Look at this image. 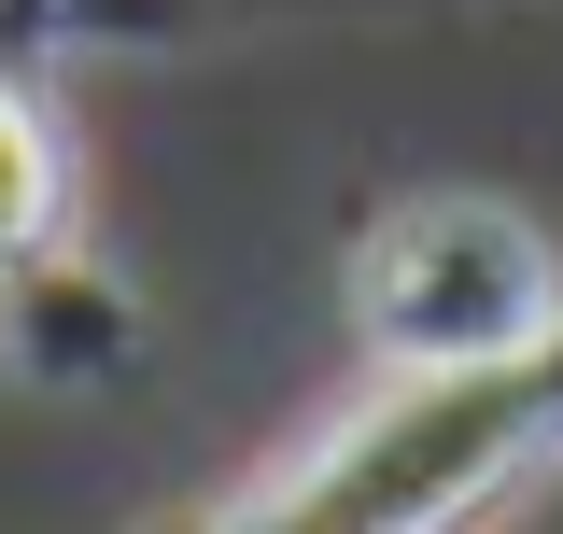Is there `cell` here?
Returning <instances> with one entry per match:
<instances>
[{"instance_id":"1","label":"cell","mask_w":563,"mask_h":534,"mask_svg":"<svg viewBox=\"0 0 563 534\" xmlns=\"http://www.w3.org/2000/svg\"><path fill=\"white\" fill-rule=\"evenodd\" d=\"M352 324L409 380H493V366H536L563 337V254L493 198H422L366 240Z\"/></svg>"},{"instance_id":"2","label":"cell","mask_w":563,"mask_h":534,"mask_svg":"<svg viewBox=\"0 0 563 534\" xmlns=\"http://www.w3.org/2000/svg\"><path fill=\"white\" fill-rule=\"evenodd\" d=\"M43 225H57V141L29 99H0V254H29Z\"/></svg>"}]
</instances>
